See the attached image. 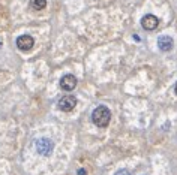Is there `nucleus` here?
Segmentation results:
<instances>
[{
    "label": "nucleus",
    "instance_id": "nucleus-1",
    "mask_svg": "<svg viewBox=\"0 0 177 175\" xmlns=\"http://www.w3.org/2000/svg\"><path fill=\"white\" fill-rule=\"evenodd\" d=\"M92 120H93V123H95L98 127H107V126L110 124V120H111V112H110V109H108L107 106L101 105V106H98V108L93 111Z\"/></svg>",
    "mask_w": 177,
    "mask_h": 175
},
{
    "label": "nucleus",
    "instance_id": "nucleus-2",
    "mask_svg": "<svg viewBox=\"0 0 177 175\" xmlns=\"http://www.w3.org/2000/svg\"><path fill=\"white\" fill-rule=\"evenodd\" d=\"M35 147H36V151L38 154H42V156H50L54 150V144L48 139V138H41L35 142Z\"/></svg>",
    "mask_w": 177,
    "mask_h": 175
},
{
    "label": "nucleus",
    "instance_id": "nucleus-3",
    "mask_svg": "<svg viewBox=\"0 0 177 175\" xmlns=\"http://www.w3.org/2000/svg\"><path fill=\"white\" fill-rule=\"evenodd\" d=\"M77 106V97L72 96V94H68V96H63L60 100H59V108L65 112H69L72 111L74 108Z\"/></svg>",
    "mask_w": 177,
    "mask_h": 175
},
{
    "label": "nucleus",
    "instance_id": "nucleus-4",
    "mask_svg": "<svg viewBox=\"0 0 177 175\" xmlns=\"http://www.w3.org/2000/svg\"><path fill=\"white\" fill-rule=\"evenodd\" d=\"M33 45H35V39L29 35H23L17 39V46L21 51H30L33 48Z\"/></svg>",
    "mask_w": 177,
    "mask_h": 175
},
{
    "label": "nucleus",
    "instance_id": "nucleus-5",
    "mask_svg": "<svg viewBox=\"0 0 177 175\" xmlns=\"http://www.w3.org/2000/svg\"><path fill=\"white\" fill-rule=\"evenodd\" d=\"M141 26H143V29H146V30H155V29L159 26V20H158V17L149 14V15H144V17H143Z\"/></svg>",
    "mask_w": 177,
    "mask_h": 175
},
{
    "label": "nucleus",
    "instance_id": "nucleus-6",
    "mask_svg": "<svg viewBox=\"0 0 177 175\" xmlns=\"http://www.w3.org/2000/svg\"><path fill=\"white\" fill-rule=\"evenodd\" d=\"M60 87L63 88L65 91H72L74 88L77 87V78H75L72 73L65 75V77L60 80Z\"/></svg>",
    "mask_w": 177,
    "mask_h": 175
},
{
    "label": "nucleus",
    "instance_id": "nucleus-7",
    "mask_svg": "<svg viewBox=\"0 0 177 175\" xmlns=\"http://www.w3.org/2000/svg\"><path fill=\"white\" fill-rule=\"evenodd\" d=\"M173 38H170V36H159V39H158V46H159V49L161 51H171L173 49Z\"/></svg>",
    "mask_w": 177,
    "mask_h": 175
},
{
    "label": "nucleus",
    "instance_id": "nucleus-8",
    "mask_svg": "<svg viewBox=\"0 0 177 175\" xmlns=\"http://www.w3.org/2000/svg\"><path fill=\"white\" fill-rule=\"evenodd\" d=\"M30 6L35 11H41L47 6V0H30Z\"/></svg>",
    "mask_w": 177,
    "mask_h": 175
},
{
    "label": "nucleus",
    "instance_id": "nucleus-9",
    "mask_svg": "<svg viewBox=\"0 0 177 175\" xmlns=\"http://www.w3.org/2000/svg\"><path fill=\"white\" fill-rule=\"evenodd\" d=\"M116 175H131V174H129V171H128V169H120V171H117V172H116Z\"/></svg>",
    "mask_w": 177,
    "mask_h": 175
},
{
    "label": "nucleus",
    "instance_id": "nucleus-10",
    "mask_svg": "<svg viewBox=\"0 0 177 175\" xmlns=\"http://www.w3.org/2000/svg\"><path fill=\"white\" fill-rule=\"evenodd\" d=\"M78 174H80V175H84L86 172H84V169H80V171H78Z\"/></svg>",
    "mask_w": 177,
    "mask_h": 175
},
{
    "label": "nucleus",
    "instance_id": "nucleus-11",
    "mask_svg": "<svg viewBox=\"0 0 177 175\" xmlns=\"http://www.w3.org/2000/svg\"><path fill=\"white\" fill-rule=\"evenodd\" d=\"M174 91H176V94H177V84H176V87H174Z\"/></svg>",
    "mask_w": 177,
    "mask_h": 175
}]
</instances>
